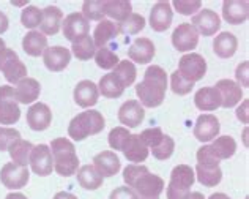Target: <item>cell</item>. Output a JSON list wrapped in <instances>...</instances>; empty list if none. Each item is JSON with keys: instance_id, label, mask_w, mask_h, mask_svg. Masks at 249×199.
I'll list each match as a JSON object with an SVG mask.
<instances>
[{"instance_id": "cell-27", "label": "cell", "mask_w": 249, "mask_h": 199, "mask_svg": "<svg viewBox=\"0 0 249 199\" xmlns=\"http://www.w3.org/2000/svg\"><path fill=\"white\" fill-rule=\"evenodd\" d=\"M238 49V40L231 32H221L213 40V52L219 59H231Z\"/></svg>"}, {"instance_id": "cell-7", "label": "cell", "mask_w": 249, "mask_h": 199, "mask_svg": "<svg viewBox=\"0 0 249 199\" xmlns=\"http://www.w3.org/2000/svg\"><path fill=\"white\" fill-rule=\"evenodd\" d=\"M180 75L188 79L191 82H197L202 78L205 76L207 73V60L200 54H196V52H191V54H185L178 62V70Z\"/></svg>"}, {"instance_id": "cell-43", "label": "cell", "mask_w": 249, "mask_h": 199, "mask_svg": "<svg viewBox=\"0 0 249 199\" xmlns=\"http://www.w3.org/2000/svg\"><path fill=\"white\" fill-rule=\"evenodd\" d=\"M21 22L25 29H30L34 30L36 27H40L41 24V10L38 8V6H25L21 13Z\"/></svg>"}, {"instance_id": "cell-48", "label": "cell", "mask_w": 249, "mask_h": 199, "mask_svg": "<svg viewBox=\"0 0 249 199\" xmlns=\"http://www.w3.org/2000/svg\"><path fill=\"white\" fill-rule=\"evenodd\" d=\"M139 136H141V139H142V142L145 144V145H147V149L150 150V149L155 147V145L161 141V138L164 136V133H162L161 128L155 127V128H147V130H143Z\"/></svg>"}, {"instance_id": "cell-35", "label": "cell", "mask_w": 249, "mask_h": 199, "mask_svg": "<svg viewBox=\"0 0 249 199\" xmlns=\"http://www.w3.org/2000/svg\"><path fill=\"white\" fill-rule=\"evenodd\" d=\"M194 176L197 177V180L205 185V187H216L219 185L222 180V169L219 166L216 168H207V166H200V164H196V169H194Z\"/></svg>"}, {"instance_id": "cell-49", "label": "cell", "mask_w": 249, "mask_h": 199, "mask_svg": "<svg viewBox=\"0 0 249 199\" xmlns=\"http://www.w3.org/2000/svg\"><path fill=\"white\" fill-rule=\"evenodd\" d=\"M19 138H21V133L18 130L8 128V127H0V152L8 150L10 144Z\"/></svg>"}, {"instance_id": "cell-22", "label": "cell", "mask_w": 249, "mask_h": 199, "mask_svg": "<svg viewBox=\"0 0 249 199\" xmlns=\"http://www.w3.org/2000/svg\"><path fill=\"white\" fill-rule=\"evenodd\" d=\"M249 16L248 0H226L222 3V18L229 24H243Z\"/></svg>"}, {"instance_id": "cell-46", "label": "cell", "mask_w": 249, "mask_h": 199, "mask_svg": "<svg viewBox=\"0 0 249 199\" xmlns=\"http://www.w3.org/2000/svg\"><path fill=\"white\" fill-rule=\"evenodd\" d=\"M129 135H131L129 130L124 128V127H115V128L110 130L107 141H109L110 147H112V150H122L123 144H124V141H126V138Z\"/></svg>"}, {"instance_id": "cell-57", "label": "cell", "mask_w": 249, "mask_h": 199, "mask_svg": "<svg viewBox=\"0 0 249 199\" xmlns=\"http://www.w3.org/2000/svg\"><path fill=\"white\" fill-rule=\"evenodd\" d=\"M208 199H231V198H229L227 195H224V193H213Z\"/></svg>"}, {"instance_id": "cell-6", "label": "cell", "mask_w": 249, "mask_h": 199, "mask_svg": "<svg viewBox=\"0 0 249 199\" xmlns=\"http://www.w3.org/2000/svg\"><path fill=\"white\" fill-rule=\"evenodd\" d=\"M21 119V109L15 97V87H0V125H15Z\"/></svg>"}, {"instance_id": "cell-39", "label": "cell", "mask_w": 249, "mask_h": 199, "mask_svg": "<svg viewBox=\"0 0 249 199\" xmlns=\"http://www.w3.org/2000/svg\"><path fill=\"white\" fill-rule=\"evenodd\" d=\"M117 27H119V33H123V35H136L145 27V19L137 13H131L123 22L117 24Z\"/></svg>"}, {"instance_id": "cell-55", "label": "cell", "mask_w": 249, "mask_h": 199, "mask_svg": "<svg viewBox=\"0 0 249 199\" xmlns=\"http://www.w3.org/2000/svg\"><path fill=\"white\" fill-rule=\"evenodd\" d=\"M183 199H205V196L202 193H199V191H189V193Z\"/></svg>"}, {"instance_id": "cell-41", "label": "cell", "mask_w": 249, "mask_h": 199, "mask_svg": "<svg viewBox=\"0 0 249 199\" xmlns=\"http://www.w3.org/2000/svg\"><path fill=\"white\" fill-rule=\"evenodd\" d=\"M152 150V155L156 158V160H169L170 157L174 155V150H175V141L170 136L164 135L161 138V141L155 145V147L150 149Z\"/></svg>"}, {"instance_id": "cell-11", "label": "cell", "mask_w": 249, "mask_h": 199, "mask_svg": "<svg viewBox=\"0 0 249 199\" xmlns=\"http://www.w3.org/2000/svg\"><path fill=\"white\" fill-rule=\"evenodd\" d=\"M191 25L197 30L199 35L212 37V35H216V32L221 29V18L218 16L216 11L204 8V10H200L197 15L193 16Z\"/></svg>"}, {"instance_id": "cell-34", "label": "cell", "mask_w": 249, "mask_h": 199, "mask_svg": "<svg viewBox=\"0 0 249 199\" xmlns=\"http://www.w3.org/2000/svg\"><path fill=\"white\" fill-rule=\"evenodd\" d=\"M103 180L104 177L93 168V164H85L77 169V182L84 190H98L103 185Z\"/></svg>"}, {"instance_id": "cell-56", "label": "cell", "mask_w": 249, "mask_h": 199, "mask_svg": "<svg viewBox=\"0 0 249 199\" xmlns=\"http://www.w3.org/2000/svg\"><path fill=\"white\" fill-rule=\"evenodd\" d=\"M5 199H27V196L22 193H10V195H6Z\"/></svg>"}, {"instance_id": "cell-40", "label": "cell", "mask_w": 249, "mask_h": 199, "mask_svg": "<svg viewBox=\"0 0 249 199\" xmlns=\"http://www.w3.org/2000/svg\"><path fill=\"white\" fill-rule=\"evenodd\" d=\"M82 16L87 21H103L106 19V13H104V0H87L82 5Z\"/></svg>"}, {"instance_id": "cell-51", "label": "cell", "mask_w": 249, "mask_h": 199, "mask_svg": "<svg viewBox=\"0 0 249 199\" xmlns=\"http://www.w3.org/2000/svg\"><path fill=\"white\" fill-rule=\"evenodd\" d=\"M109 199H137V195L129 187H119L110 193Z\"/></svg>"}, {"instance_id": "cell-32", "label": "cell", "mask_w": 249, "mask_h": 199, "mask_svg": "<svg viewBox=\"0 0 249 199\" xmlns=\"http://www.w3.org/2000/svg\"><path fill=\"white\" fill-rule=\"evenodd\" d=\"M104 13L115 24H120L133 13V5L128 0H104Z\"/></svg>"}, {"instance_id": "cell-16", "label": "cell", "mask_w": 249, "mask_h": 199, "mask_svg": "<svg viewBox=\"0 0 249 199\" xmlns=\"http://www.w3.org/2000/svg\"><path fill=\"white\" fill-rule=\"evenodd\" d=\"M145 119V109L137 100H128L119 109V120L128 128H137Z\"/></svg>"}, {"instance_id": "cell-52", "label": "cell", "mask_w": 249, "mask_h": 199, "mask_svg": "<svg viewBox=\"0 0 249 199\" xmlns=\"http://www.w3.org/2000/svg\"><path fill=\"white\" fill-rule=\"evenodd\" d=\"M248 108H249V101H248V100H243V101H241V104L238 106V109H237V117H238V120H240L241 123H245V125L249 122Z\"/></svg>"}, {"instance_id": "cell-44", "label": "cell", "mask_w": 249, "mask_h": 199, "mask_svg": "<svg viewBox=\"0 0 249 199\" xmlns=\"http://www.w3.org/2000/svg\"><path fill=\"white\" fill-rule=\"evenodd\" d=\"M194 87V82L188 81V79H185L178 71H174L172 76H170V89H172V92L175 95H188L189 92L193 90Z\"/></svg>"}, {"instance_id": "cell-3", "label": "cell", "mask_w": 249, "mask_h": 199, "mask_svg": "<svg viewBox=\"0 0 249 199\" xmlns=\"http://www.w3.org/2000/svg\"><path fill=\"white\" fill-rule=\"evenodd\" d=\"M52 160H54V171L62 177L74 176L79 169V158L74 144L67 138L52 139L49 145Z\"/></svg>"}, {"instance_id": "cell-12", "label": "cell", "mask_w": 249, "mask_h": 199, "mask_svg": "<svg viewBox=\"0 0 249 199\" xmlns=\"http://www.w3.org/2000/svg\"><path fill=\"white\" fill-rule=\"evenodd\" d=\"M63 37L68 41H76L82 37H85L90 32V22L82 16V13H71L62 22Z\"/></svg>"}, {"instance_id": "cell-37", "label": "cell", "mask_w": 249, "mask_h": 199, "mask_svg": "<svg viewBox=\"0 0 249 199\" xmlns=\"http://www.w3.org/2000/svg\"><path fill=\"white\" fill-rule=\"evenodd\" d=\"M71 52L74 54V57H77L82 62L93 59L96 54V46L93 43V38L85 35L79 40H76V41H73V46H71Z\"/></svg>"}, {"instance_id": "cell-58", "label": "cell", "mask_w": 249, "mask_h": 199, "mask_svg": "<svg viewBox=\"0 0 249 199\" xmlns=\"http://www.w3.org/2000/svg\"><path fill=\"white\" fill-rule=\"evenodd\" d=\"M5 46H6V44H5V41H3V40H2V38H0V49H3V48H5Z\"/></svg>"}, {"instance_id": "cell-15", "label": "cell", "mask_w": 249, "mask_h": 199, "mask_svg": "<svg viewBox=\"0 0 249 199\" xmlns=\"http://www.w3.org/2000/svg\"><path fill=\"white\" fill-rule=\"evenodd\" d=\"M214 89L219 92L222 108H235L238 103L243 101V90L232 79H219Z\"/></svg>"}, {"instance_id": "cell-38", "label": "cell", "mask_w": 249, "mask_h": 199, "mask_svg": "<svg viewBox=\"0 0 249 199\" xmlns=\"http://www.w3.org/2000/svg\"><path fill=\"white\" fill-rule=\"evenodd\" d=\"M112 73L120 79L124 89L129 87V85H133L136 82L137 70H136V65L131 60H120L119 63H117V66L114 68Z\"/></svg>"}, {"instance_id": "cell-42", "label": "cell", "mask_w": 249, "mask_h": 199, "mask_svg": "<svg viewBox=\"0 0 249 199\" xmlns=\"http://www.w3.org/2000/svg\"><path fill=\"white\" fill-rule=\"evenodd\" d=\"M95 62L103 70H114L117 66V63L120 62V59H119V56L115 54V52H112L109 48H101V49H96Z\"/></svg>"}, {"instance_id": "cell-8", "label": "cell", "mask_w": 249, "mask_h": 199, "mask_svg": "<svg viewBox=\"0 0 249 199\" xmlns=\"http://www.w3.org/2000/svg\"><path fill=\"white\" fill-rule=\"evenodd\" d=\"M30 180V171L29 168H21L13 161L6 163L0 169V182L10 190H21Z\"/></svg>"}, {"instance_id": "cell-13", "label": "cell", "mask_w": 249, "mask_h": 199, "mask_svg": "<svg viewBox=\"0 0 249 199\" xmlns=\"http://www.w3.org/2000/svg\"><path fill=\"white\" fill-rule=\"evenodd\" d=\"M221 123L213 114H200L194 125V136L200 142H210L218 138Z\"/></svg>"}, {"instance_id": "cell-31", "label": "cell", "mask_w": 249, "mask_h": 199, "mask_svg": "<svg viewBox=\"0 0 249 199\" xmlns=\"http://www.w3.org/2000/svg\"><path fill=\"white\" fill-rule=\"evenodd\" d=\"M117 35H119V27L114 21L110 19H103L101 22H98V25L95 27L93 32V43L96 46V49H101V48H106V44L114 40Z\"/></svg>"}, {"instance_id": "cell-23", "label": "cell", "mask_w": 249, "mask_h": 199, "mask_svg": "<svg viewBox=\"0 0 249 199\" xmlns=\"http://www.w3.org/2000/svg\"><path fill=\"white\" fill-rule=\"evenodd\" d=\"M98 98H100V92L93 81H89V79H84V81L77 82L74 87V101L77 106L81 108H91L98 103Z\"/></svg>"}, {"instance_id": "cell-26", "label": "cell", "mask_w": 249, "mask_h": 199, "mask_svg": "<svg viewBox=\"0 0 249 199\" xmlns=\"http://www.w3.org/2000/svg\"><path fill=\"white\" fill-rule=\"evenodd\" d=\"M0 71L3 73L5 79L10 84H18L19 81H22L24 78H27V66L24 65V62L19 59L16 52H13V54L3 62Z\"/></svg>"}, {"instance_id": "cell-24", "label": "cell", "mask_w": 249, "mask_h": 199, "mask_svg": "<svg viewBox=\"0 0 249 199\" xmlns=\"http://www.w3.org/2000/svg\"><path fill=\"white\" fill-rule=\"evenodd\" d=\"M41 92V85L40 82L34 78H24L22 81H19L15 85V97L18 103L22 104H30L36 101V98L40 97Z\"/></svg>"}, {"instance_id": "cell-53", "label": "cell", "mask_w": 249, "mask_h": 199, "mask_svg": "<svg viewBox=\"0 0 249 199\" xmlns=\"http://www.w3.org/2000/svg\"><path fill=\"white\" fill-rule=\"evenodd\" d=\"M10 27V21H8V16L5 15L3 11H0V33H5Z\"/></svg>"}, {"instance_id": "cell-59", "label": "cell", "mask_w": 249, "mask_h": 199, "mask_svg": "<svg viewBox=\"0 0 249 199\" xmlns=\"http://www.w3.org/2000/svg\"><path fill=\"white\" fill-rule=\"evenodd\" d=\"M137 199H160V198H137Z\"/></svg>"}, {"instance_id": "cell-50", "label": "cell", "mask_w": 249, "mask_h": 199, "mask_svg": "<svg viewBox=\"0 0 249 199\" xmlns=\"http://www.w3.org/2000/svg\"><path fill=\"white\" fill-rule=\"evenodd\" d=\"M248 70H249V62L248 60L241 62L237 66V70H235V78H237V84L240 85V87H241V85H243V87H249Z\"/></svg>"}, {"instance_id": "cell-30", "label": "cell", "mask_w": 249, "mask_h": 199, "mask_svg": "<svg viewBox=\"0 0 249 199\" xmlns=\"http://www.w3.org/2000/svg\"><path fill=\"white\" fill-rule=\"evenodd\" d=\"M35 145L30 141H25V139L19 138L16 141H13L8 147L10 157L15 164L21 166V168H27V164L30 161V154L34 150Z\"/></svg>"}, {"instance_id": "cell-10", "label": "cell", "mask_w": 249, "mask_h": 199, "mask_svg": "<svg viewBox=\"0 0 249 199\" xmlns=\"http://www.w3.org/2000/svg\"><path fill=\"white\" fill-rule=\"evenodd\" d=\"M30 168L40 177H48L54 171V160H52V154L49 145L40 144L35 145L30 154Z\"/></svg>"}, {"instance_id": "cell-19", "label": "cell", "mask_w": 249, "mask_h": 199, "mask_svg": "<svg viewBox=\"0 0 249 199\" xmlns=\"http://www.w3.org/2000/svg\"><path fill=\"white\" fill-rule=\"evenodd\" d=\"M27 123L34 131H44L52 123V111L48 104L35 103L27 111Z\"/></svg>"}, {"instance_id": "cell-25", "label": "cell", "mask_w": 249, "mask_h": 199, "mask_svg": "<svg viewBox=\"0 0 249 199\" xmlns=\"http://www.w3.org/2000/svg\"><path fill=\"white\" fill-rule=\"evenodd\" d=\"M63 22V11L58 6H46L41 10L40 30L43 35H55Z\"/></svg>"}, {"instance_id": "cell-9", "label": "cell", "mask_w": 249, "mask_h": 199, "mask_svg": "<svg viewBox=\"0 0 249 199\" xmlns=\"http://www.w3.org/2000/svg\"><path fill=\"white\" fill-rule=\"evenodd\" d=\"M172 44L177 51L189 52L197 48L199 33L189 22H183L180 25H177L172 33Z\"/></svg>"}, {"instance_id": "cell-5", "label": "cell", "mask_w": 249, "mask_h": 199, "mask_svg": "<svg viewBox=\"0 0 249 199\" xmlns=\"http://www.w3.org/2000/svg\"><path fill=\"white\" fill-rule=\"evenodd\" d=\"M196 182L194 169L188 164L175 166L170 172V180L167 185V199H183Z\"/></svg>"}, {"instance_id": "cell-14", "label": "cell", "mask_w": 249, "mask_h": 199, "mask_svg": "<svg viewBox=\"0 0 249 199\" xmlns=\"http://www.w3.org/2000/svg\"><path fill=\"white\" fill-rule=\"evenodd\" d=\"M43 62L49 71H63L71 62V51L65 46H48L43 52Z\"/></svg>"}, {"instance_id": "cell-28", "label": "cell", "mask_w": 249, "mask_h": 199, "mask_svg": "<svg viewBox=\"0 0 249 199\" xmlns=\"http://www.w3.org/2000/svg\"><path fill=\"white\" fill-rule=\"evenodd\" d=\"M194 104L200 111H214L221 108V97L219 92L214 87H202L196 92Z\"/></svg>"}, {"instance_id": "cell-20", "label": "cell", "mask_w": 249, "mask_h": 199, "mask_svg": "<svg viewBox=\"0 0 249 199\" xmlns=\"http://www.w3.org/2000/svg\"><path fill=\"white\" fill-rule=\"evenodd\" d=\"M174 11L169 2H156L150 11V25L155 32H166L172 24Z\"/></svg>"}, {"instance_id": "cell-1", "label": "cell", "mask_w": 249, "mask_h": 199, "mask_svg": "<svg viewBox=\"0 0 249 199\" xmlns=\"http://www.w3.org/2000/svg\"><path fill=\"white\" fill-rule=\"evenodd\" d=\"M167 73L160 65H150L143 75V81L136 84V95L143 108H158L166 98Z\"/></svg>"}, {"instance_id": "cell-33", "label": "cell", "mask_w": 249, "mask_h": 199, "mask_svg": "<svg viewBox=\"0 0 249 199\" xmlns=\"http://www.w3.org/2000/svg\"><path fill=\"white\" fill-rule=\"evenodd\" d=\"M98 92L106 97V98H120L124 92V87L119 78H117L112 71L107 73V75H104L100 82H98Z\"/></svg>"}, {"instance_id": "cell-47", "label": "cell", "mask_w": 249, "mask_h": 199, "mask_svg": "<svg viewBox=\"0 0 249 199\" xmlns=\"http://www.w3.org/2000/svg\"><path fill=\"white\" fill-rule=\"evenodd\" d=\"M170 5H174L175 11L180 13L183 16L196 15V13L200 11V8H202V3L199 0H175V2Z\"/></svg>"}, {"instance_id": "cell-21", "label": "cell", "mask_w": 249, "mask_h": 199, "mask_svg": "<svg viewBox=\"0 0 249 199\" xmlns=\"http://www.w3.org/2000/svg\"><path fill=\"white\" fill-rule=\"evenodd\" d=\"M93 168L103 177H114L122 169V163L114 150H103L98 155H95Z\"/></svg>"}, {"instance_id": "cell-29", "label": "cell", "mask_w": 249, "mask_h": 199, "mask_svg": "<svg viewBox=\"0 0 249 199\" xmlns=\"http://www.w3.org/2000/svg\"><path fill=\"white\" fill-rule=\"evenodd\" d=\"M22 49L32 57H40L48 49V38L38 30H30L22 38Z\"/></svg>"}, {"instance_id": "cell-18", "label": "cell", "mask_w": 249, "mask_h": 199, "mask_svg": "<svg viewBox=\"0 0 249 199\" xmlns=\"http://www.w3.org/2000/svg\"><path fill=\"white\" fill-rule=\"evenodd\" d=\"M122 152H123L124 158L129 160L133 164L143 163L150 155V150L147 149V145L142 142L141 136L133 135V133L126 138V141H124L123 147H122Z\"/></svg>"}, {"instance_id": "cell-4", "label": "cell", "mask_w": 249, "mask_h": 199, "mask_svg": "<svg viewBox=\"0 0 249 199\" xmlns=\"http://www.w3.org/2000/svg\"><path fill=\"white\" fill-rule=\"evenodd\" d=\"M106 127V120L100 111L87 109L84 112H79L68 125V135L73 141H84L89 136H93L101 133L103 128Z\"/></svg>"}, {"instance_id": "cell-54", "label": "cell", "mask_w": 249, "mask_h": 199, "mask_svg": "<svg viewBox=\"0 0 249 199\" xmlns=\"http://www.w3.org/2000/svg\"><path fill=\"white\" fill-rule=\"evenodd\" d=\"M52 199H77L74 195H71V193H68V191H58V193L52 198Z\"/></svg>"}, {"instance_id": "cell-17", "label": "cell", "mask_w": 249, "mask_h": 199, "mask_svg": "<svg viewBox=\"0 0 249 199\" xmlns=\"http://www.w3.org/2000/svg\"><path fill=\"white\" fill-rule=\"evenodd\" d=\"M155 44L150 38L145 37H141V38H136L133 44L129 46L128 49V57L131 59L133 63H141V65H145L152 62V59L155 57Z\"/></svg>"}, {"instance_id": "cell-36", "label": "cell", "mask_w": 249, "mask_h": 199, "mask_svg": "<svg viewBox=\"0 0 249 199\" xmlns=\"http://www.w3.org/2000/svg\"><path fill=\"white\" fill-rule=\"evenodd\" d=\"M210 145H212L214 155L219 160H229L237 152V142H235L232 136H218L216 139H213V144Z\"/></svg>"}, {"instance_id": "cell-2", "label": "cell", "mask_w": 249, "mask_h": 199, "mask_svg": "<svg viewBox=\"0 0 249 199\" xmlns=\"http://www.w3.org/2000/svg\"><path fill=\"white\" fill-rule=\"evenodd\" d=\"M123 180L137 198H160L164 191V180L143 164H128L123 169Z\"/></svg>"}, {"instance_id": "cell-45", "label": "cell", "mask_w": 249, "mask_h": 199, "mask_svg": "<svg viewBox=\"0 0 249 199\" xmlns=\"http://www.w3.org/2000/svg\"><path fill=\"white\" fill-rule=\"evenodd\" d=\"M197 164L200 166H207V168H216L219 166V158L214 155V152L212 149V145L207 144V145H202V147L197 150Z\"/></svg>"}]
</instances>
